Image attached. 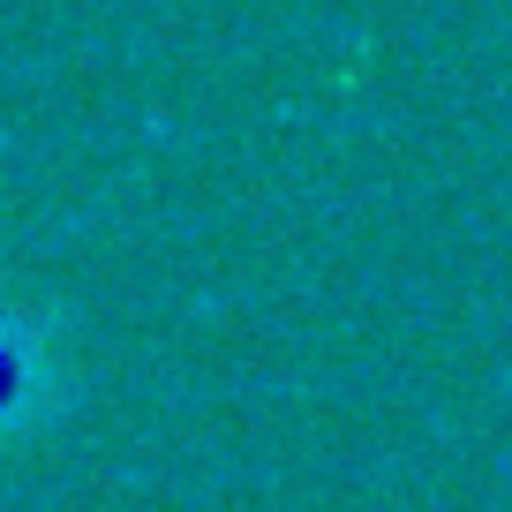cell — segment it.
Returning <instances> with one entry per match:
<instances>
[{"instance_id":"6da1fadb","label":"cell","mask_w":512,"mask_h":512,"mask_svg":"<svg viewBox=\"0 0 512 512\" xmlns=\"http://www.w3.org/2000/svg\"><path fill=\"white\" fill-rule=\"evenodd\" d=\"M53 384L61 377H53V347L38 332V317L16 309V302H0V437L31 430L53 407Z\"/></svg>"}]
</instances>
